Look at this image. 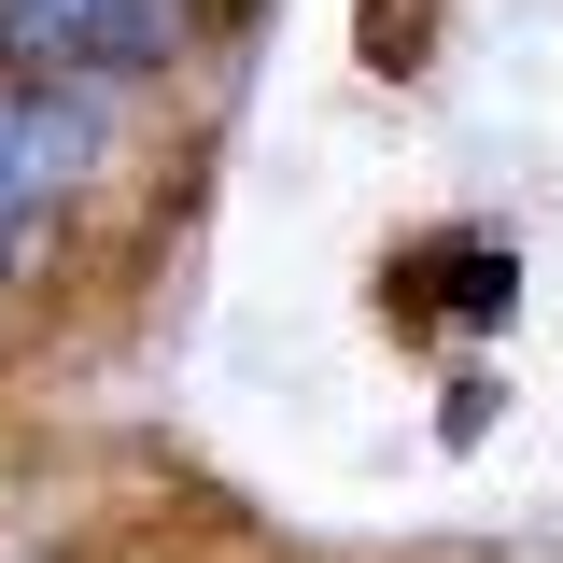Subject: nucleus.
I'll return each mask as SVG.
<instances>
[{
	"instance_id": "nucleus-1",
	"label": "nucleus",
	"mask_w": 563,
	"mask_h": 563,
	"mask_svg": "<svg viewBox=\"0 0 563 563\" xmlns=\"http://www.w3.org/2000/svg\"><path fill=\"white\" fill-rule=\"evenodd\" d=\"M198 0H0V70L43 85H141L184 57Z\"/></svg>"
},
{
	"instance_id": "nucleus-2",
	"label": "nucleus",
	"mask_w": 563,
	"mask_h": 563,
	"mask_svg": "<svg viewBox=\"0 0 563 563\" xmlns=\"http://www.w3.org/2000/svg\"><path fill=\"white\" fill-rule=\"evenodd\" d=\"M85 169H99V85L0 70V268L85 198Z\"/></svg>"
}]
</instances>
